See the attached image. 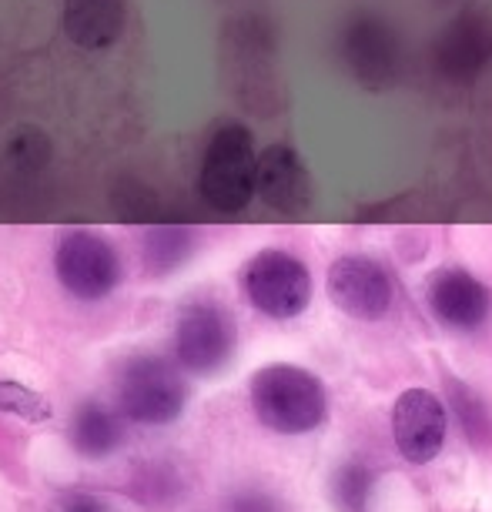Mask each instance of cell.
<instances>
[{
  "mask_svg": "<svg viewBox=\"0 0 492 512\" xmlns=\"http://www.w3.org/2000/svg\"><path fill=\"white\" fill-rule=\"evenodd\" d=\"M252 409L258 422L285 436L312 432L328 409L325 385L298 365H265L252 375Z\"/></svg>",
  "mask_w": 492,
  "mask_h": 512,
  "instance_id": "obj_1",
  "label": "cell"
},
{
  "mask_svg": "<svg viewBox=\"0 0 492 512\" xmlns=\"http://www.w3.org/2000/svg\"><path fill=\"white\" fill-rule=\"evenodd\" d=\"M198 195L218 211H241L258 195L255 138L241 124H225L211 134L198 175Z\"/></svg>",
  "mask_w": 492,
  "mask_h": 512,
  "instance_id": "obj_2",
  "label": "cell"
},
{
  "mask_svg": "<svg viewBox=\"0 0 492 512\" xmlns=\"http://www.w3.org/2000/svg\"><path fill=\"white\" fill-rule=\"evenodd\" d=\"M54 272L77 302H101L121 285L124 265L111 238L88 228H71L54 245Z\"/></svg>",
  "mask_w": 492,
  "mask_h": 512,
  "instance_id": "obj_3",
  "label": "cell"
},
{
  "mask_svg": "<svg viewBox=\"0 0 492 512\" xmlns=\"http://www.w3.org/2000/svg\"><path fill=\"white\" fill-rule=\"evenodd\" d=\"M241 292L268 318H295L312 302V272L285 248H265L241 268Z\"/></svg>",
  "mask_w": 492,
  "mask_h": 512,
  "instance_id": "obj_4",
  "label": "cell"
},
{
  "mask_svg": "<svg viewBox=\"0 0 492 512\" xmlns=\"http://www.w3.org/2000/svg\"><path fill=\"white\" fill-rule=\"evenodd\" d=\"M118 402L121 412L131 422L141 425H164L175 422L185 412L188 402V382L178 372V365L158 355H141L128 362L118 379Z\"/></svg>",
  "mask_w": 492,
  "mask_h": 512,
  "instance_id": "obj_5",
  "label": "cell"
},
{
  "mask_svg": "<svg viewBox=\"0 0 492 512\" xmlns=\"http://www.w3.org/2000/svg\"><path fill=\"white\" fill-rule=\"evenodd\" d=\"M238 345V325L225 305L201 298L188 302L175 322V355L188 372L211 375L225 369Z\"/></svg>",
  "mask_w": 492,
  "mask_h": 512,
  "instance_id": "obj_6",
  "label": "cell"
},
{
  "mask_svg": "<svg viewBox=\"0 0 492 512\" xmlns=\"http://www.w3.org/2000/svg\"><path fill=\"white\" fill-rule=\"evenodd\" d=\"M328 298L339 312L379 322L392 308V278L389 272L365 255H342L328 268Z\"/></svg>",
  "mask_w": 492,
  "mask_h": 512,
  "instance_id": "obj_7",
  "label": "cell"
},
{
  "mask_svg": "<svg viewBox=\"0 0 492 512\" xmlns=\"http://www.w3.org/2000/svg\"><path fill=\"white\" fill-rule=\"evenodd\" d=\"M429 312L452 332H472L492 315V292L466 268H439L426 282Z\"/></svg>",
  "mask_w": 492,
  "mask_h": 512,
  "instance_id": "obj_8",
  "label": "cell"
},
{
  "mask_svg": "<svg viewBox=\"0 0 492 512\" xmlns=\"http://www.w3.org/2000/svg\"><path fill=\"white\" fill-rule=\"evenodd\" d=\"M392 436L409 462L436 459L442 442H446V409H442V402L426 389L402 392L392 409Z\"/></svg>",
  "mask_w": 492,
  "mask_h": 512,
  "instance_id": "obj_9",
  "label": "cell"
},
{
  "mask_svg": "<svg viewBox=\"0 0 492 512\" xmlns=\"http://www.w3.org/2000/svg\"><path fill=\"white\" fill-rule=\"evenodd\" d=\"M342 57L355 74V81L372 91H382L392 84L399 71V41H395L392 27L375 17H359L342 41Z\"/></svg>",
  "mask_w": 492,
  "mask_h": 512,
  "instance_id": "obj_10",
  "label": "cell"
},
{
  "mask_svg": "<svg viewBox=\"0 0 492 512\" xmlns=\"http://www.w3.org/2000/svg\"><path fill=\"white\" fill-rule=\"evenodd\" d=\"M258 198L278 211H302L312 201L308 168L288 144H272L258 158Z\"/></svg>",
  "mask_w": 492,
  "mask_h": 512,
  "instance_id": "obj_11",
  "label": "cell"
},
{
  "mask_svg": "<svg viewBox=\"0 0 492 512\" xmlns=\"http://www.w3.org/2000/svg\"><path fill=\"white\" fill-rule=\"evenodd\" d=\"M124 0H64V31L84 51H104L124 34Z\"/></svg>",
  "mask_w": 492,
  "mask_h": 512,
  "instance_id": "obj_12",
  "label": "cell"
},
{
  "mask_svg": "<svg viewBox=\"0 0 492 512\" xmlns=\"http://www.w3.org/2000/svg\"><path fill=\"white\" fill-rule=\"evenodd\" d=\"M492 31L479 17H459L456 24L442 34L439 44V67L456 81H469L479 71L486 54L492 51Z\"/></svg>",
  "mask_w": 492,
  "mask_h": 512,
  "instance_id": "obj_13",
  "label": "cell"
},
{
  "mask_svg": "<svg viewBox=\"0 0 492 512\" xmlns=\"http://www.w3.org/2000/svg\"><path fill=\"white\" fill-rule=\"evenodd\" d=\"M124 439V425L121 415L111 412L104 402H84L71 419V442L81 456L101 459L121 446Z\"/></svg>",
  "mask_w": 492,
  "mask_h": 512,
  "instance_id": "obj_14",
  "label": "cell"
},
{
  "mask_svg": "<svg viewBox=\"0 0 492 512\" xmlns=\"http://www.w3.org/2000/svg\"><path fill=\"white\" fill-rule=\"evenodd\" d=\"M191 245H195V235H191L188 228H178V225L151 228L148 235H144V265H148V272L164 275L185 262L191 255Z\"/></svg>",
  "mask_w": 492,
  "mask_h": 512,
  "instance_id": "obj_15",
  "label": "cell"
},
{
  "mask_svg": "<svg viewBox=\"0 0 492 512\" xmlns=\"http://www.w3.org/2000/svg\"><path fill=\"white\" fill-rule=\"evenodd\" d=\"M449 399H452V405H456L462 432H466L476 446H486V442H492V412H489V405L482 402L466 382H449Z\"/></svg>",
  "mask_w": 492,
  "mask_h": 512,
  "instance_id": "obj_16",
  "label": "cell"
},
{
  "mask_svg": "<svg viewBox=\"0 0 492 512\" xmlns=\"http://www.w3.org/2000/svg\"><path fill=\"white\" fill-rule=\"evenodd\" d=\"M0 412L17 415L24 422H47L54 419V405L41 392L27 389L14 379H0Z\"/></svg>",
  "mask_w": 492,
  "mask_h": 512,
  "instance_id": "obj_17",
  "label": "cell"
},
{
  "mask_svg": "<svg viewBox=\"0 0 492 512\" xmlns=\"http://www.w3.org/2000/svg\"><path fill=\"white\" fill-rule=\"evenodd\" d=\"M369 489H372V472L362 462H349L332 479V499L339 512H365Z\"/></svg>",
  "mask_w": 492,
  "mask_h": 512,
  "instance_id": "obj_18",
  "label": "cell"
},
{
  "mask_svg": "<svg viewBox=\"0 0 492 512\" xmlns=\"http://www.w3.org/2000/svg\"><path fill=\"white\" fill-rule=\"evenodd\" d=\"M228 512H282L275 499L262 496V492H241L228 502Z\"/></svg>",
  "mask_w": 492,
  "mask_h": 512,
  "instance_id": "obj_19",
  "label": "cell"
},
{
  "mask_svg": "<svg viewBox=\"0 0 492 512\" xmlns=\"http://www.w3.org/2000/svg\"><path fill=\"white\" fill-rule=\"evenodd\" d=\"M61 512H111V506L91 492H71V496L61 499Z\"/></svg>",
  "mask_w": 492,
  "mask_h": 512,
  "instance_id": "obj_20",
  "label": "cell"
}]
</instances>
